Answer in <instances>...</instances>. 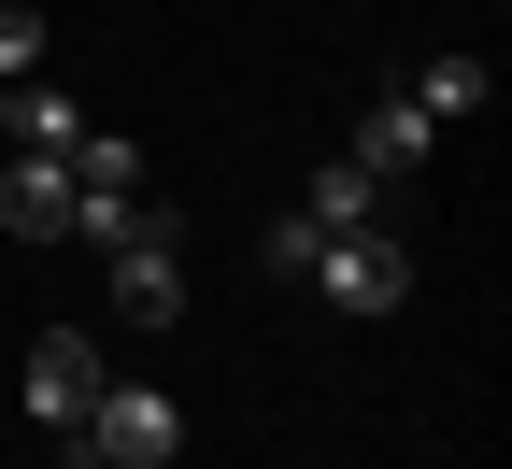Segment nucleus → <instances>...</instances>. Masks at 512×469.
Returning <instances> with one entry per match:
<instances>
[{
	"instance_id": "3",
	"label": "nucleus",
	"mask_w": 512,
	"mask_h": 469,
	"mask_svg": "<svg viewBox=\"0 0 512 469\" xmlns=\"http://www.w3.org/2000/svg\"><path fill=\"white\" fill-rule=\"evenodd\" d=\"M100 384H114V356L86 342V327H43V342H29V427L72 441V427L100 413Z\"/></svg>"
},
{
	"instance_id": "8",
	"label": "nucleus",
	"mask_w": 512,
	"mask_h": 469,
	"mask_svg": "<svg viewBox=\"0 0 512 469\" xmlns=\"http://www.w3.org/2000/svg\"><path fill=\"white\" fill-rule=\"evenodd\" d=\"M413 114H427V128H441V114H484V57H470V43H441L427 72H413Z\"/></svg>"
},
{
	"instance_id": "4",
	"label": "nucleus",
	"mask_w": 512,
	"mask_h": 469,
	"mask_svg": "<svg viewBox=\"0 0 512 469\" xmlns=\"http://www.w3.org/2000/svg\"><path fill=\"white\" fill-rule=\"evenodd\" d=\"M114 313L143 327V342L185 313V242H171V214H128V242H114Z\"/></svg>"
},
{
	"instance_id": "2",
	"label": "nucleus",
	"mask_w": 512,
	"mask_h": 469,
	"mask_svg": "<svg viewBox=\"0 0 512 469\" xmlns=\"http://www.w3.org/2000/svg\"><path fill=\"white\" fill-rule=\"evenodd\" d=\"M328 313H399L413 299V256L384 242V228H342V242H313V271H299Z\"/></svg>"
},
{
	"instance_id": "7",
	"label": "nucleus",
	"mask_w": 512,
	"mask_h": 469,
	"mask_svg": "<svg viewBox=\"0 0 512 469\" xmlns=\"http://www.w3.org/2000/svg\"><path fill=\"white\" fill-rule=\"evenodd\" d=\"M427 157V114H413V86L399 100H370V128H356V171H413Z\"/></svg>"
},
{
	"instance_id": "6",
	"label": "nucleus",
	"mask_w": 512,
	"mask_h": 469,
	"mask_svg": "<svg viewBox=\"0 0 512 469\" xmlns=\"http://www.w3.org/2000/svg\"><path fill=\"white\" fill-rule=\"evenodd\" d=\"M0 128H15V157H72V143H86V100H57V86L29 72V86H0Z\"/></svg>"
},
{
	"instance_id": "1",
	"label": "nucleus",
	"mask_w": 512,
	"mask_h": 469,
	"mask_svg": "<svg viewBox=\"0 0 512 469\" xmlns=\"http://www.w3.org/2000/svg\"><path fill=\"white\" fill-rule=\"evenodd\" d=\"M185 455V398L157 384H100V413L72 427V469H171Z\"/></svg>"
},
{
	"instance_id": "5",
	"label": "nucleus",
	"mask_w": 512,
	"mask_h": 469,
	"mask_svg": "<svg viewBox=\"0 0 512 469\" xmlns=\"http://www.w3.org/2000/svg\"><path fill=\"white\" fill-rule=\"evenodd\" d=\"M0 228H29V242L72 228V157H15L0 171Z\"/></svg>"
},
{
	"instance_id": "10",
	"label": "nucleus",
	"mask_w": 512,
	"mask_h": 469,
	"mask_svg": "<svg viewBox=\"0 0 512 469\" xmlns=\"http://www.w3.org/2000/svg\"><path fill=\"white\" fill-rule=\"evenodd\" d=\"M43 72V15H29V0H0V86H29Z\"/></svg>"
},
{
	"instance_id": "9",
	"label": "nucleus",
	"mask_w": 512,
	"mask_h": 469,
	"mask_svg": "<svg viewBox=\"0 0 512 469\" xmlns=\"http://www.w3.org/2000/svg\"><path fill=\"white\" fill-rule=\"evenodd\" d=\"M370 185H384V171H356V157H328V171L299 185V214L328 228V242H342V228H370Z\"/></svg>"
}]
</instances>
